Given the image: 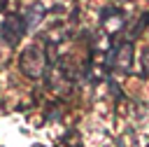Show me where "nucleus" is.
<instances>
[{"mask_svg":"<svg viewBox=\"0 0 149 147\" xmlns=\"http://www.w3.org/2000/svg\"><path fill=\"white\" fill-rule=\"evenodd\" d=\"M109 58H112V63L119 65L121 72H128L130 65H133V44H130V42H123V44L116 49V54L109 56Z\"/></svg>","mask_w":149,"mask_h":147,"instance_id":"obj_3","label":"nucleus"},{"mask_svg":"<svg viewBox=\"0 0 149 147\" xmlns=\"http://www.w3.org/2000/svg\"><path fill=\"white\" fill-rule=\"evenodd\" d=\"M42 16H44V7L33 5V7L28 9V14H26V21H28V26H35V23L42 21Z\"/></svg>","mask_w":149,"mask_h":147,"instance_id":"obj_4","label":"nucleus"},{"mask_svg":"<svg viewBox=\"0 0 149 147\" xmlns=\"http://www.w3.org/2000/svg\"><path fill=\"white\" fill-rule=\"evenodd\" d=\"M147 23H149V14H142V16H140V21H137V26L133 28V37H137V35L142 33V28H144Z\"/></svg>","mask_w":149,"mask_h":147,"instance_id":"obj_5","label":"nucleus"},{"mask_svg":"<svg viewBox=\"0 0 149 147\" xmlns=\"http://www.w3.org/2000/svg\"><path fill=\"white\" fill-rule=\"evenodd\" d=\"M26 30H28L26 16H7V19L0 23V40H5L7 44H14L16 40L23 37Z\"/></svg>","mask_w":149,"mask_h":147,"instance_id":"obj_2","label":"nucleus"},{"mask_svg":"<svg viewBox=\"0 0 149 147\" xmlns=\"http://www.w3.org/2000/svg\"><path fill=\"white\" fill-rule=\"evenodd\" d=\"M142 65H144V72H149V49L142 51Z\"/></svg>","mask_w":149,"mask_h":147,"instance_id":"obj_6","label":"nucleus"},{"mask_svg":"<svg viewBox=\"0 0 149 147\" xmlns=\"http://www.w3.org/2000/svg\"><path fill=\"white\" fill-rule=\"evenodd\" d=\"M44 61L47 58H44V51L40 47H26L21 51V56H19V68H21V72L26 77L37 79L42 75V70H44Z\"/></svg>","mask_w":149,"mask_h":147,"instance_id":"obj_1","label":"nucleus"}]
</instances>
